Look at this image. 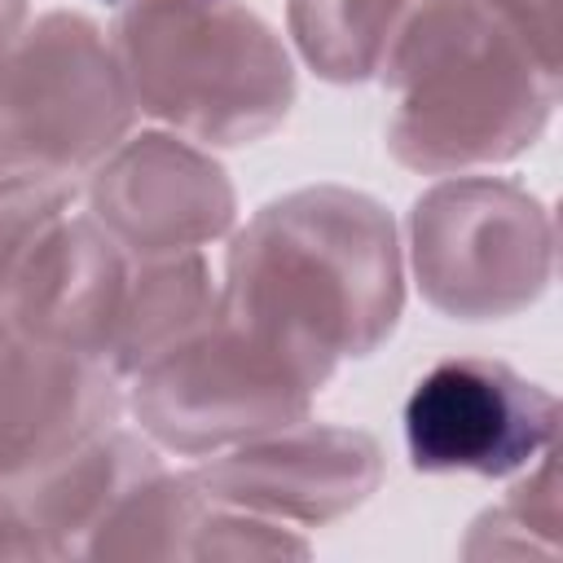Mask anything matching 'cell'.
Here are the masks:
<instances>
[{
  "mask_svg": "<svg viewBox=\"0 0 563 563\" xmlns=\"http://www.w3.org/2000/svg\"><path fill=\"white\" fill-rule=\"evenodd\" d=\"M88 216L136 260L202 251L238 220L229 172L180 132L123 136L84 185Z\"/></svg>",
  "mask_w": 563,
  "mask_h": 563,
  "instance_id": "cell-8",
  "label": "cell"
},
{
  "mask_svg": "<svg viewBox=\"0 0 563 563\" xmlns=\"http://www.w3.org/2000/svg\"><path fill=\"white\" fill-rule=\"evenodd\" d=\"M559 400L488 356L431 365L405 400V449L427 475H510L532 466L554 440Z\"/></svg>",
  "mask_w": 563,
  "mask_h": 563,
  "instance_id": "cell-7",
  "label": "cell"
},
{
  "mask_svg": "<svg viewBox=\"0 0 563 563\" xmlns=\"http://www.w3.org/2000/svg\"><path fill=\"white\" fill-rule=\"evenodd\" d=\"M75 207L70 176L48 172H13L0 167V295L9 290L18 264L35 246V238Z\"/></svg>",
  "mask_w": 563,
  "mask_h": 563,
  "instance_id": "cell-16",
  "label": "cell"
},
{
  "mask_svg": "<svg viewBox=\"0 0 563 563\" xmlns=\"http://www.w3.org/2000/svg\"><path fill=\"white\" fill-rule=\"evenodd\" d=\"M22 26H26V0H0V53L18 40Z\"/></svg>",
  "mask_w": 563,
  "mask_h": 563,
  "instance_id": "cell-18",
  "label": "cell"
},
{
  "mask_svg": "<svg viewBox=\"0 0 563 563\" xmlns=\"http://www.w3.org/2000/svg\"><path fill=\"white\" fill-rule=\"evenodd\" d=\"M132 106L202 145H251L295 106L282 35L246 0H114Z\"/></svg>",
  "mask_w": 563,
  "mask_h": 563,
  "instance_id": "cell-3",
  "label": "cell"
},
{
  "mask_svg": "<svg viewBox=\"0 0 563 563\" xmlns=\"http://www.w3.org/2000/svg\"><path fill=\"white\" fill-rule=\"evenodd\" d=\"M554 537H559V471H554V453L545 449L537 457V471H528V479H519L501 506L484 510L471 523L462 554H532L541 545L554 550Z\"/></svg>",
  "mask_w": 563,
  "mask_h": 563,
  "instance_id": "cell-15",
  "label": "cell"
},
{
  "mask_svg": "<svg viewBox=\"0 0 563 563\" xmlns=\"http://www.w3.org/2000/svg\"><path fill=\"white\" fill-rule=\"evenodd\" d=\"M211 282L216 277L202 251H176V255H150V260L132 255L128 295L101 365L114 378H132L141 365H150L172 343L194 334L216 312Z\"/></svg>",
  "mask_w": 563,
  "mask_h": 563,
  "instance_id": "cell-13",
  "label": "cell"
},
{
  "mask_svg": "<svg viewBox=\"0 0 563 563\" xmlns=\"http://www.w3.org/2000/svg\"><path fill=\"white\" fill-rule=\"evenodd\" d=\"M154 471H163L154 440L110 422L48 466L13 479L9 488L44 559H75L88 550L101 519Z\"/></svg>",
  "mask_w": 563,
  "mask_h": 563,
  "instance_id": "cell-12",
  "label": "cell"
},
{
  "mask_svg": "<svg viewBox=\"0 0 563 563\" xmlns=\"http://www.w3.org/2000/svg\"><path fill=\"white\" fill-rule=\"evenodd\" d=\"M128 277L132 255L88 211L70 207L35 238L18 264L9 290L0 295V317L40 343L101 365L128 295Z\"/></svg>",
  "mask_w": 563,
  "mask_h": 563,
  "instance_id": "cell-10",
  "label": "cell"
},
{
  "mask_svg": "<svg viewBox=\"0 0 563 563\" xmlns=\"http://www.w3.org/2000/svg\"><path fill=\"white\" fill-rule=\"evenodd\" d=\"M119 378L0 317V479L13 484L119 422Z\"/></svg>",
  "mask_w": 563,
  "mask_h": 563,
  "instance_id": "cell-11",
  "label": "cell"
},
{
  "mask_svg": "<svg viewBox=\"0 0 563 563\" xmlns=\"http://www.w3.org/2000/svg\"><path fill=\"white\" fill-rule=\"evenodd\" d=\"M383 471L387 457L369 431L299 418L198 457L189 475L220 506L317 528L365 506L378 493Z\"/></svg>",
  "mask_w": 563,
  "mask_h": 563,
  "instance_id": "cell-9",
  "label": "cell"
},
{
  "mask_svg": "<svg viewBox=\"0 0 563 563\" xmlns=\"http://www.w3.org/2000/svg\"><path fill=\"white\" fill-rule=\"evenodd\" d=\"M409 264L422 299L453 321H506L554 277V220L506 176H444L409 211Z\"/></svg>",
  "mask_w": 563,
  "mask_h": 563,
  "instance_id": "cell-5",
  "label": "cell"
},
{
  "mask_svg": "<svg viewBox=\"0 0 563 563\" xmlns=\"http://www.w3.org/2000/svg\"><path fill=\"white\" fill-rule=\"evenodd\" d=\"M132 92L110 35L53 9L0 53V167L79 176L132 128Z\"/></svg>",
  "mask_w": 563,
  "mask_h": 563,
  "instance_id": "cell-6",
  "label": "cell"
},
{
  "mask_svg": "<svg viewBox=\"0 0 563 563\" xmlns=\"http://www.w3.org/2000/svg\"><path fill=\"white\" fill-rule=\"evenodd\" d=\"M378 84L396 97L387 150L422 176L519 158L559 101V70L479 0H413L378 62Z\"/></svg>",
  "mask_w": 563,
  "mask_h": 563,
  "instance_id": "cell-2",
  "label": "cell"
},
{
  "mask_svg": "<svg viewBox=\"0 0 563 563\" xmlns=\"http://www.w3.org/2000/svg\"><path fill=\"white\" fill-rule=\"evenodd\" d=\"M413 0H286V26L299 57L330 84H361L405 22Z\"/></svg>",
  "mask_w": 563,
  "mask_h": 563,
  "instance_id": "cell-14",
  "label": "cell"
},
{
  "mask_svg": "<svg viewBox=\"0 0 563 563\" xmlns=\"http://www.w3.org/2000/svg\"><path fill=\"white\" fill-rule=\"evenodd\" d=\"M216 299L334 365L369 356L405 312L396 220L378 198L347 185L290 189L229 238Z\"/></svg>",
  "mask_w": 563,
  "mask_h": 563,
  "instance_id": "cell-1",
  "label": "cell"
},
{
  "mask_svg": "<svg viewBox=\"0 0 563 563\" xmlns=\"http://www.w3.org/2000/svg\"><path fill=\"white\" fill-rule=\"evenodd\" d=\"M0 559H44V550L4 479H0Z\"/></svg>",
  "mask_w": 563,
  "mask_h": 563,
  "instance_id": "cell-17",
  "label": "cell"
},
{
  "mask_svg": "<svg viewBox=\"0 0 563 563\" xmlns=\"http://www.w3.org/2000/svg\"><path fill=\"white\" fill-rule=\"evenodd\" d=\"M220 295V290H216ZM334 361L220 308L132 374L128 409L141 431L180 457H211L308 418Z\"/></svg>",
  "mask_w": 563,
  "mask_h": 563,
  "instance_id": "cell-4",
  "label": "cell"
}]
</instances>
